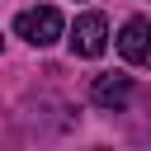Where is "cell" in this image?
Segmentation results:
<instances>
[{"mask_svg": "<svg viewBox=\"0 0 151 151\" xmlns=\"http://www.w3.org/2000/svg\"><path fill=\"white\" fill-rule=\"evenodd\" d=\"M61 28H66V19H61V9H52V5L24 9V14L14 19V33H19L24 42H33V47H52V42L61 38Z\"/></svg>", "mask_w": 151, "mask_h": 151, "instance_id": "6da1fadb", "label": "cell"}, {"mask_svg": "<svg viewBox=\"0 0 151 151\" xmlns=\"http://www.w3.org/2000/svg\"><path fill=\"white\" fill-rule=\"evenodd\" d=\"M0 42H5V38H0Z\"/></svg>", "mask_w": 151, "mask_h": 151, "instance_id": "5b68a950", "label": "cell"}, {"mask_svg": "<svg viewBox=\"0 0 151 151\" xmlns=\"http://www.w3.org/2000/svg\"><path fill=\"white\" fill-rule=\"evenodd\" d=\"M90 99H94L99 109H123V104L132 99V76H94Z\"/></svg>", "mask_w": 151, "mask_h": 151, "instance_id": "277c9868", "label": "cell"}, {"mask_svg": "<svg viewBox=\"0 0 151 151\" xmlns=\"http://www.w3.org/2000/svg\"><path fill=\"white\" fill-rule=\"evenodd\" d=\"M104 47H109V24H104V14H80L76 28H71V52H76V57H99Z\"/></svg>", "mask_w": 151, "mask_h": 151, "instance_id": "7a4b0ae2", "label": "cell"}, {"mask_svg": "<svg viewBox=\"0 0 151 151\" xmlns=\"http://www.w3.org/2000/svg\"><path fill=\"white\" fill-rule=\"evenodd\" d=\"M118 52H123V61H151V24L146 19H127L123 24V33H118Z\"/></svg>", "mask_w": 151, "mask_h": 151, "instance_id": "3957f363", "label": "cell"}]
</instances>
